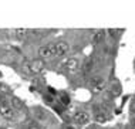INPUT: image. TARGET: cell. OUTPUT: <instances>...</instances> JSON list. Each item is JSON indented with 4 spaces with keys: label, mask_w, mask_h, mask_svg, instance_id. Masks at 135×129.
I'll list each match as a JSON object with an SVG mask.
<instances>
[{
    "label": "cell",
    "mask_w": 135,
    "mask_h": 129,
    "mask_svg": "<svg viewBox=\"0 0 135 129\" xmlns=\"http://www.w3.org/2000/svg\"><path fill=\"white\" fill-rule=\"evenodd\" d=\"M104 37H105V31L104 30H98V31H95L93 40H94V43H101L104 40Z\"/></svg>",
    "instance_id": "8"
},
{
    "label": "cell",
    "mask_w": 135,
    "mask_h": 129,
    "mask_svg": "<svg viewBox=\"0 0 135 129\" xmlns=\"http://www.w3.org/2000/svg\"><path fill=\"white\" fill-rule=\"evenodd\" d=\"M53 55H54V44H46V46H41L38 48V57L41 60L50 58Z\"/></svg>",
    "instance_id": "4"
},
{
    "label": "cell",
    "mask_w": 135,
    "mask_h": 129,
    "mask_svg": "<svg viewBox=\"0 0 135 129\" xmlns=\"http://www.w3.org/2000/svg\"><path fill=\"white\" fill-rule=\"evenodd\" d=\"M0 77H2V72H0Z\"/></svg>",
    "instance_id": "16"
},
{
    "label": "cell",
    "mask_w": 135,
    "mask_h": 129,
    "mask_svg": "<svg viewBox=\"0 0 135 129\" xmlns=\"http://www.w3.org/2000/svg\"><path fill=\"white\" fill-rule=\"evenodd\" d=\"M95 121H97V122H100V123H104V122H107V116H105L104 113H97V115H95Z\"/></svg>",
    "instance_id": "11"
},
{
    "label": "cell",
    "mask_w": 135,
    "mask_h": 129,
    "mask_svg": "<svg viewBox=\"0 0 135 129\" xmlns=\"http://www.w3.org/2000/svg\"><path fill=\"white\" fill-rule=\"evenodd\" d=\"M74 122L77 125H85L90 122V115L87 112H84V111H80L74 115Z\"/></svg>",
    "instance_id": "6"
},
{
    "label": "cell",
    "mask_w": 135,
    "mask_h": 129,
    "mask_svg": "<svg viewBox=\"0 0 135 129\" xmlns=\"http://www.w3.org/2000/svg\"><path fill=\"white\" fill-rule=\"evenodd\" d=\"M101 81H103L101 77H93V78L90 80V84H91V87H94V85H97L98 82H101Z\"/></svg>",
    "instance_id": "12"
},
{
    "label": "cell",
    "mask_w": 135,
    "mask_h": 129,
    "mask_svg": "<svg viewBox=\"0 0 135 129\" xmlns=\"http://www.w3.org/2000/svg\"><path fill=\"white\" fill-rule=\"evenodd\" d=\"M91 88H93V92H94V94H98V92H101V91L105 88V81L103 80L101 82H98L97 85H94V87H91Z\"/></svg>",
    "instance_id": "9"
},
{
    "label": "cell",
    "mask_w": 135,
    "mask_h": 129,
    "mask_svg": "<svg viewBox=\"0 0 135 129\" xmlns=\"http://www.w3.org/2000/svg\"><path fill=\"white\" fill-rule=\"evenodd\" d=\"M70 51V46H68L67 41H64V40H61V41H57L54 44V55H57V57H63Z\"/></svg>",
    "instance_id": "3"
},
{
    "label": "cell",
    "mask_w": 135,
    "mask_h": 129,
    "mask_svg": "<svg viewBox=\"0 0 135 129\" xmlns=\"http://www.w3.org/2000/svg\"><path fill=\"white\" fill-rule=\"evenodd\" d=\"M12 104H13V106H14L16 109L23 111V104H21V101H19L17 98H12Z\"/></svg>",
    "instance_id": "10"
},
{
    "label": "cell",
    "mask_w": 135,
    "mask_h": 129,
    "mask_svg": "<svg viewBox=\"0 0 135 129\" xmlns=\"http://www.w3.org/2000/svg\"><path fill=\"white\" fill-rule=\"evenodd\" d=\"M78 67H80V60L77 57H70L64 62V68L67 71H75V70H78Z\"/></svg>",
    "instance_id": "5"
},
{
    "label": "cell",
    "mask_w": 135,
    "mask_h": 129,
    "mask_svg": "<svg viewBox=\"0 0 135 129\" xmlns=\"http://www.w3.org/2000/svg\"><path fill=\"white\" fill-rule=\"evenodd\" d=\"M91 67H93V62H91V61H88V62L85 64V67H84V70H85V71H90V70H91Z\"/></svg>",
    "instance_id": "14"
},
{
    "label": "cell",
    "mask_w": 135,
    "mask_h": 129,
    "mask_svg": "<svg viewBox=\"0 0 135 129\" xmlns=\"http://www.w3.org/2000/svg\"><path fill=\"white\" fill-rule=\"evenodd\" d=\"M27 28H16V31H14V34H16V38L17 40H24L26 38V36H27Z\"/></svg>",
    "instance_id": "7"
},
{
    "label": "cell",
    "mask_w": 135,
    "mask_h": 129,
    "mask_svg": "<svg viewBox=\"0 0 135 129\" xmlns=\"http://www.w3.org/2000/svg\"><path fill=\"white\" fill-rule=\"evenodd\" d=\"M27 129H40V126L36 122H28L27 123Z\"/></svg>",
    "instance_id": "13"
},
{
    "label": "cell",
    "mask_w": 135,
    "mask_h": 129,
    "mask_svg": "<svg viewBox=\"0 0 135 129\" xmlns=\"http://www.w3.org/2000/svg\"><path fill=\"white\" fill-rule=\"evenodd\" d=\"M44 68H46L44 60H41V58H36V60L30 61V64H28V74H31V75L40 74Z\"/></svg>",
    "instance_id": "1"
},
{
    "label": "cell",
    "mask_w": 135,
    "mask_h": 129,
    "mask_svg": "<svg viewBox=\"0 0 135 129\" xmlns=\"http://www.w3.org/2000/svg\"><path fill=\"white\" fill-rule=\"evenodd\" d=\"M0 90H3V91H9V88L4 87V84H0Z\"/></svg>",
    "instance_id": "15"
},
{
    "label": "cell",
    "mask_w": 135,
    "mask_h": 129,
    "mask_svg": "<svg viewBox=\"0 0 135 129\" xmlns=\"http://www.w3.org/2000/svg\"><path fill=\"white\" fill-rule=\"evenodd\" d=\"M0 115L7 121H14V118H16V113H14L13 108L4 101L0 102Z\"/></svg>",
    "instance_id": "2"
}]
</instances>
